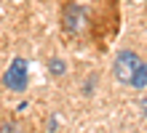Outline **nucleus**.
Listing matches in <instances>:
<instances>
[{
    "label": "nucleus",
    "mask_w": 147,
    "mask_h": 133,
    "mask_svg": "<svg viewBox=\"0 0 147 133\" xmlns=\"http://www.w3.org/2000/svg\"><path fill=\"white\" fill-rule=\"evenodd\" d=\"M142 64V59L136 56L134 51H120L118 53V59H115V77L120 80V83H131V75H134V69Z\"/></svg>",
    "instance_id": "nucleus-2"
},
{
    "label": "nucleus",
    "mask_w": 147,
    "mask_h": 133,
    "mask_svg": "<svg viewBox=\"0 0 147 133\" xmlns=\"http://www.w3.org/2000/svg\"><path fill=\"white\" fill-rule=\"evenodd\" d=\"M128 85H134L136 91H142V88H147V64H139L134 69V75H131V83Z\"/></svg>",
    "instance_id": "nucleus-4"
},
{
    "label": "nucleus",
    "mask_w": 147,
    "mask_h": 133,
    "mask_svg": "<svg viewBox=\"0 0 147 133\" xmlns=\"http://www.w3.org/2000/svg\"><path fill=\"white\" fill-rule=\"evenodd\" d=\"M48 69H51L54 75H64V61H62V59H51V61H48Z\"/></svg>",
    "instance_id": "nucleus-5"
},
{
    "label": "nucleus",
    "mask_w": 147,
    "mask_h": 133,
    "mask_svg": "<svg viewBox=\"0 0 147 133\" xmlns=\"http://www.w3.org/2000/svg\"><path fill=\"white\" fill-rule=\"evenodd\" d=\"M3 83H5V88H11V91H24L27 88V83H30V72H27V61L24 59H13V64L8 67V72H5V77H3Z\"/></svg>",
    "instance_id": "nucleus-1"
},
{
    "label": "nucleus",
    "mask_w": 147,
    "mask_h": 133,
    "mask_svg": "<svg viewBox=\"0 0 147 133\" xmlns=\"http://www.w3.org/2000/svg\"><path fill=\"white\" fill-rule=\"evenodd\" d=\"M83 21V8H78V5H67L64 8V13H62V27L67 32H75L78 27H80Z\"/></svg>",
    "instance_id": "nucleus-3"
},
{
    "label": "nucleus",
    "mask_w": 147,
    "mask_h": 133,
    "mask_svg": "<svg viewBox=\"0 0 147 133\" xmlns=\"http://www.w3.org/2000/svg\"><path fill=\"white\" fill-rule=\"evenodd\" d=\"M0 133H19V128L13 122H0Z\"/></svg>",
    "instance_id": "nucleus-6"
}]
</instances>
